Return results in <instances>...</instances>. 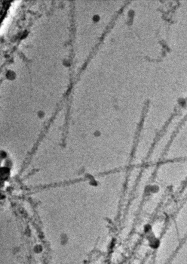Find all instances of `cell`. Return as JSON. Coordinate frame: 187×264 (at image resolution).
Wrapping results in <instances>:
<instances>
[{
    "mask_svg": "<svg viewBox=\"0 0 187 264\" xmlns=\"http://www.w3.org/2000/svg\"><path fill=\"white\" fill-rule=\"evenodd\" d=\"M7 76H9V77H8L9 79H13L14 77V73L13 71H9L7 73Z\"/></svg>",
    "mask_w": 187,
    "mask_h": 264,
    "instance_id": "cell-1",
    "label": "cell"
}]
</instances>
